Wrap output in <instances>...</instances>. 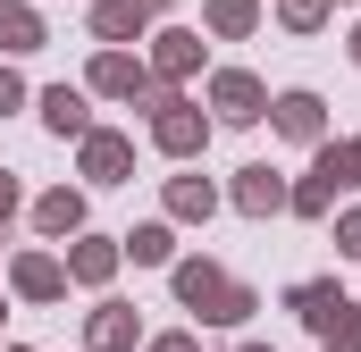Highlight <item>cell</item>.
<instances>
[{
	"label": "cell",
	"mask_w": 361,
	"mask_h": 352,
	"mask_svg": "<svg viewBox=\"0 0 361 352\" xmlns=\"http://www.w3.org/2000/svg\"><path fill=\"white\" fill-rule=\"evenodd\" d=\"M135 336H143V327H135L126 302H101V310L85 319V344H92V352H135Z\"/></svg>",
	"instance_id": "10"
},
{
	"label": "cell",
	"mask_w": 361,
	"mask_h": 352,
	"mask_svg": "<svg viewBox=\"0 0 361 352\" xmlns=\"http://www.w3.org/2000/svg\"><path fill=\"white\" fill-rule=\"evenodd\" d=\"M17 101H25V84H17V68H0V118H8Z\"/></svg>",
	"instance_id": "24"
},
{
	"label": "cell",
	"mask_w": 361,
	"mask_h": 352,
	"mask_svg": "<svg viewBox=\"0 0 361 352\" xmlns=\"http://www.w3.org/2000/svg\"><path fill=\"white\" fill-rule=\"evenodd\" d=\"M328 201H336V184H328V176H319V168L302 176L294 193H286V210H294V218H328Z\"/></svg>",
	"instance_id": "20"
},
{
	"label": "cell",
	"mask_w": 361,
	"mask_h": 352,
	"mask_svg": "<svg viewBox=\"0 0 361 352\" xmlns=\"http://www.w3.org/2000/svg\"><path fill=\"white\" fill-rule=\"evenodd\" d=\"M0 51H8V59L42 51V8H25V0H0Z\"/></svg>",
	"instance_id": "12"
},
{
	"label": "cell",
	"mask_w": 361,
	"mask_h": 352,
	"mask_svg": "<svg viewBox=\"0 0 361 352\" xmlns=\"http://www.w3.org/2000/svg\"><path fill=\"white\" fill-rule=\"evenodd\" d=\"M143 109H152V143H160L169 160H193V151L210 143V118H202L193 101H177V92H143Z\"/></svg>",
	"instance_id": "3"
},
{
	"label": "cell",
	"mask_w": 361,
	"mask_h": 352,
	"mask_svg": "<svg viewBox=\"0 0 361 352\" xmlns=\"http://www.w3.org/2000/svg\"><path fill=\"white\" fill-rule=\"evenodd\" d=\"M92 92H126V101H135V92H152V68H143L135 51H101V59H92Z\"/></svg>",
	"instance_id": "9"
},
{
	"label": "cell",
	"mask_w": 361,
	"mask_h": 352,
	"mask_svg": "<svg viewBox=\"0 0 361 352\" xmlns=\"http://www.w3.org/2000/svg\"><path fill=\"white\" fill-rule=\"evenodd\" d=\"M34 227H42V235H76V227H85V193H68V184L42 193V201H34Z\"/></svg>",
	"instance_id": "17"
},
{
	"label": "cell",
	"mask_w": 361,
	"mask_h": 352,
	"mask_svg": "<svg viewBox=\"0 0 361 352\" xmlns=\"http://www.w3.org/2000/svg\"><path fill=\"white\" fill-rule=\"evenodd\" d=\"M286 310H294V319H302L319 344H345V336L361 344V310L345 302V285H336V277H302V285L286 294Z\"/></svg>",
	"instance_id": "2"
},
{
	"label": "cell",
	"mask_w": 361,
	"mask_h": 352,
	"mask_svg": "<svg viewBox=\"0 0 361 352\" xmlns=\"http://www.w3.org/2000/svg\"><path fill=\"white\" fill-rule=\"evenodd\" d=\"M269 118H277V134H294V143H328V109H319V92H277Z\"/></svg>",
	"instance_id": "5"
},
{
	"label": "cell",
	"mask_w": 361,
	"mask_h": 352,
	"mask_svg": "<svg viewBox=\"0 0 361 352\" xmlns=\"http://www.w3.org/2000/svg\"><path fill=\"white\" fill-rule=\"evenodd\" d=\"M353 68H361V25H353Z\"/></svg>",
	"instance_id": "28"
},
{
	"label": "cell",
	"mask_w": 361,
	"mask_h": 352,
	"mask_svg": "<svg viewBox=\"0 0 361 352\" xmlns=\"http://www.w3.org/2000/svg\"><path fill=\"white\" fill-rule=\"evenodd\" d=\"M177 302L202 319V327H235V319H252L261 302H252V285L244 277H227L219 260H177Z\"/></svg>",
	"instance_id": "1"
},
{
	"label": "cell",
	"mask_w": 361,
	"mask_h": 352,
	"mask_svg": "<svg viewBox=\"0 0 361 352\" xmlns=\"http://www.w3.org/2000/svg\"><path fill=\"white\" fill-rule=\"evenodd\" d=\"M8 210H17V184H8V176H0V218H8Z\"/></svg>",
	"instance_id": "26"
},
{
	"label": "cell",
	"mask_w": 361,
	"mask_h": 352,
	"mask_svg": "<svg viewBox=\"0 0 361 352\" xmlns=\"http://www.w3.org/2000/svg\"><path fill=\"white\" fill-rule=\"evenodd\" d=\"M143 25H152L143 0H101V8H92V34H101V42H135Z\"/></svg>",
	"instance_id": "13"
},
{
	"label": "cell",
	"mask_w": 361,
	"mask_h": 352,
	"mask_svg": "<svg viewBox=\"0 0 361 352\" xmlns=\"http://www.w3.org/2000/svg\"><path fill=\"white\" fill-rule=\"evenodd\" d=\"M244 352H269V344H244Z\"/></svg>",
	"instance_id": "30"
},
{
	"label": "cell",
	"mask_w": 361,
	"mask_h": 352,
	"mask_svg": "<svg viewBox=\"0 0 361 352\" xmlns=\"http://www.w3.org/2000/svg\"><path fill=\"white\" fill-rule=\"evenodd\" d=\"M126 168H135V143L92 126V134H85V176H92V184H126Z\"/></svg>",
	"instance_id": "7"
},
{
	"label": "cell",
	"mask_w": 361,
	"mask_h": 352,
	"mask_svg": "<svg viewBox=\"0 0 361 352\" xmlns=\"http://www.w3.org/2000/svg\"><path fill=\"white\" fill-rule=\"evenodd\" d=\"M8 285H17L25 302H59V294H68V260H51V252H25V260L8 268Z\"/></svg>",
	"instance_id": "6"
},
{
	"label": "cell",
	"mask_w": 361,
	"mask_h": 352,
	"mask_svg": "<svg viewBox=\"0 0 361 352\" xmlns=\"http://www.w3.org/2000/svg\"><path fill=\"white\" fill-rule=\"evenodd\" d=\"M118 252H126L135 268H169V260H177V235H169V227L152 218V227H135V235H118Z\"/></svg>",
	"instance_id": "14"
},
{
	"label": "cell",
	"mask_w": 361,
	"mask_h": 352,
	"mask_svg": "<svg viewBox=\"0 0 361 352\" xmlns=\"http://www.w3.org/2000/svg\"><path fill=\"white\" fill-rule=\"evenodd\" d=\"M118 260H126V252H118V244H76V252H68V277H76V285H109V277H118Z\"/></svg>",
	"instance_id": "16"
},
{
	"label": "cell",
	"mask_w": 361,
	"mask_h": 352,
	"mask_svg": "<svg viewBox=\"0 0 361 352\" xmlns=\"http://www.w3.org/2000/svg\"><path fill=\"white\" fill-rule=\"evenodd\" d=\"M311 168L328 176V184H361V143H319V160Z\"/></svg>",
	"instance_id": "19"
},
{
	"label": "cell",
	"mask_w": 361,
	"mask_h": 352,
	"mask_svg": "<svg viewBox=\"0 0 361 352\" xmlns=\"http://www.w3.org/2000/svg\"><path fill=\"white\" fill-rule=\"evenodd\" d=\"M152 352H202L193 336H152Z\"/></svg>",
	"instance_id": "25"
},
{
	"label": "cell",
	"mask_w": 361,
	"mask_h": 352,
	"mask_svg": "<svg viewBox=\"0 0 361 352\" xmlns=\"http://www.w3.org/2000/svg\"><path fill=\"white\" fill-rule=\"evenodd\" d=\"M202 17H210V34H227V42H244V34L261 25V0H210Z\"/></svg>",
	"instance_id": "18"
},
{
	"label": "cell",
	"mask_w": 361,
	"mask_h": 352,
	"mask_svg": "<svg viewBox=\"0 0 361 352\" xmlns=\"http://www.w3.org/2000/svg\"><path fill=\"white\" fill-rule=\"evenodd\" d=\"M143 8H152V17H160V8H169V0H143Z\"/></svg>",
	"instance_id": "29"
},
{
	"label": "cell",
	"mask_w": 361,
	"mask_h": 352,
	"mask_svg": "<svg viewBox=\"0 0 361 352\" xmlns=\"http://www.w3.org/2000/svg\"><path fill=\"white\" fill-rule=\"evenodd\" d=\"M235 210H244V218H277V210H286V184H277L269 160H252V168L235 176Z\"/></svg>",
	"instance_id": "8"
},
{
	"label": "cell",
	"mask_w": 361,
	"mask_h": 352,
	"mask_svg": "<svg viewBox=\"0 0 361 352\" xmlns=\"http://www.w3.org/2000/svg\"><path fill=\"white\" fill-rule=\"evenodd\" d=\"M169 210H177V218H210V210H219V193H210L202 176H177V184H169Z\"/></svg>",
	"instance_id": "21"
},
{
	"label": "cell",
	"mask_w": 361,
	"mask_h": 352,
	"mask_svg": "<svg viewBox=\"0 0 361 352\" xmlns=\"http://www.w3.org/2000/svg\"><path fill=\"white\" fill-rule=\"evenodd\" d=\"M336 252H345V260H361V210H345V218H336Z\"/></svg>",
	"instance_id": "23"
},
{
	"label": "cell",
	"mask_w": 361,
	"mask_h": 352,
	"mask_svg": "<svg viewBox=\"0 0 361 352\" xmlns=\"http://www.w3.org/2000/svg\"><path fill=\"white\" fill-rule=\"evenodd\" d=\"M42 126H51V134H76V143H85V134H92L85 92H76V84H51V92H42Z\"/></svg>",
	"instance_id": "11"
},
{
	"label": "cell",
	"mask_w": 361,
	"mask_h": 352,
	"mask_svg": "<svg viewBox=\"0 0 361 352\" xmlns=\"http://www.w3.org/2000/svg\"><path fill=\"white\" fill-rule=\"evenodd\" d=\"M319 352H361V344H353V336H345V344H319Z\"/></svg>",
	"instance_id": "27"
},
{
	"label": "cell",
	"mask_w": 361,
	"mask_h": 352,
	"mask_svg": "<svg viewBox=\"0 0 361 352\" xmlns=\"http://www.w3.org/2000/svg\"><path fill=\"white\" fill-rule=\"evenodd\" d=\"M8 352H25V344H8Z\"/></svg>",
	"instance_id": "31"
},
{
	"label": "cell",
	"mask_w": 361,
	"mask_h": 352,
	"mask_svg": "<svg viewBox=\"0 0 361 352\" xmlns=\"http://www.w3.org/2000/svg\"><path fill=\"white\" fill-rule=\"evenodd\" d=\"M152 68H160V76H193V68H202V34L169 25V34L152 42Z\"/></svg>",
	"instance_id": "15"
},
{
	"label": "cell",
	"mask_w": 361,
	"mask_h": 352,
	"mask_svg": "<svg viewBox=\"0 0 361 352\" xmlns=\"http://www.w3.org/2000/svg\"><path fill=\"white\" fill-rule=\"evenodd\" d=\"M328 8H336V0H277V17H286V25H294V34H311V25H319V17H328Z\"/></svg>",
	"instance_id": "22"
},
{
	"label": "cell",
	"mask_w": 361,
	"mask_h": 352,
	"mask_svg": "<svg viewBox=\"0 0 361 352\" xmlns=\"http://www.w3.org/2000/svg\"><path fill=\"white\" fill-rule=\"evenodd\" d=\"M210 109L227 126H252V118H269V92H261V76H244V68H219L210 76Z\"/></svg>",
	"instance_id": "4"
}]
</instances>
